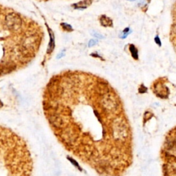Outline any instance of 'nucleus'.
Returning <instances> with one entry per match:
<instances>
[{
    "label": "nucleus",
    "instance_id": "nucleus-14",
    "mask_svg": "<svg viewBox=\"0 0 176 176\" xmlns=\"http://www.w3.org/2000/svg\"><path fill=\"white\" fill-rule=\"evenodd\" d=\"M128 1H136V0H128Z\"/></svg>",
    "mask_w": 176,
    "mask_h": 176
},
{
    "label": "nucleus",
    "instance_id": "nucleus-9",
    "mask_svg": "<svg viewBox=\"0 0 176 176\" xmlns=\"http://www.w3.org/2000/svg\"><path fill=\"white\" fill-rule=\"evenodd\" d=\"M98 43V41L97 40V39H91V40L89 42V43H88V47L91 48V47L96 46Z\"/></svg>",
    "mask_w": 176,
    "mask_h": 176
},
{
    "label": "nucleus",
    "instance_id": "nucleus-13",
    "mask_svg": "<svg viewBox=\"0 0 176 176\" xmlns=\"http://www.w3.org/2000/svg\"><path fill=\"white\" fill-rule=\"evenodd\" d=\"M64 55H65L64 52H61V53H60L59 55L57 56V59H60V58H61L62 57H63V56H64Z\"/></svg>",
    "mask_w": 176,
    "mask_h": 176
},
{
    "label": "nucleus",
    "instance_id": "nucleus-1",
    "mask_svg": "<svg viewBox=\"0 0 176 176\" xmlns=\"http://www.w3.org/2000/svg\"><path fill=\"white\" fill-rule=\"evenodd\" d=\"M45 116L65 150L101 176L133 163V132L123 100L107 81L76 72L56 76L43 94Z\"/></svg>",
    "mask_w": 176,
    "mask_h": 176
},
{
    "label": "nucleus",
    "instance_id": "nucleus-3",
    "mask_svg": "<svg viewBox=\"0 0 176 176\" xmlns=\"http://www.w3.org/2000/svg\"><path fill=\"white\" fill-rule=\"evenodd\" d=\"M5 23L9 30L12 31H17L21 28L22 21L18 15L15 13H10L6 17Z\"/></svg>",
    "mask_w": 176,
    "mask_h": 176
},
{
    "label": "nucleus",
    "instance_id": "nucleus-10",
    "mask_svg": "<svg viewBox=\"0 0 176 176\" xmlns=\"http://www.w3.org/2000/svg\"><path fill=\"white\" fill-rule=\"evenodd\" d=\"M61 26H63V28L66 30L67 31H72V27L69 24H67L66 23H63L61 24Z\"/></svg>",
    "mask_w": 176,
    "mask_h": 176
},
{
    "label": "nucleus",
    "instance_id": "nucleus-8",
    "mask_svg": "<svg viewBox=\"0 0 176 176\" xmlns=\"http://www.w3.org/2000/svg\"><path fill=\"white\" fill-rule=\"evenodd\" d=\"M91 35H92V36H94V37H96V39H103L104 38V37L101 34H100L96 31H92V32H91Z\"/></svg>",
    "mask_w": 176,
    "mask_h": 176
},
{
    "label": "nucleus",
    "instance_id": "nucleus-11",
    "mask_svg": "<svg viewBox=\"0 0 176 176\" xmlns=\"http://www.w3.org/2000/svg\"><path fill=\"white\" fill-rule=\"evenodd\" d=\"M130 33H131V30H130V28H127L125 29L124 31H123V36H121V38H123V39L126 38V37L128 36V35H130Z\"/></svg>",
    "mask_w": 176,
    "mask_h": 176
},
{
    "label": "nucleus",
    "instance_id": "nucleus-2",
    "mask_svg": "<svg viewBox=\"0 0 176 176\" xmlns=\"http://www.w3.org/2000/svg\"><path fill=\"white\" fill-rule=\"evenodd\" d=\"M163 176H176V127L167 133L161 148Z\"/></svg>",
    "mask_w": 176,
    "mask_h": 176
},
{
    "label": "nucleus",
    "instance_id": "nucleus-12",
    "mask_svg": "<svg viewBox=\"0 0 176 176\" xmlns=\"http://www.w3.org/2000/svg\"><path fill=\"white\" fill-rule=\"evenodd\" d=\"M154 40H155V42L156 43V44H158V46H161V41H160V38H159L158 36L155 37Z\"/></svg>",
    "mask_w": 176,
    "mask_h": 176
},
{
    "label": "nucleus",
    "instance_id": "nucleus-5",
    "mask_svg": "<svg viewBox=\"0 0 176 176\" xmlns=\"http://www.w3.org/2000/svg\"><path fill=\"white\" fill-rule=\"evenodd\" d=\"M92 3V0H83L80 2L73 4V7L76 9H85L87 8L91 3Z\"/></svg>",
    "mask_w": 176,
    "mask_h": 176
},
{
    "label": "nucleus",
    "instance_id": "nucleus-6",
    "mask_svg": "<svg viewBox=\"0 0 176 176\" xmlns=\"http://www.w3.org/2000/svg\"><path fill=\"white\" fill-rule=\"evenodd\" d=\"M100 24L104 27H112L113 26L112 20L108 17L105 15H102L100 18Z\"/></svg>",
    "mask_w": 176,
    "mask_h": 176
},
{
    "label": "nucleus",
    "instance_id": "nucleus-4",
    "mask_svg": "<svg viewBox=\"0 0 176 176\" xmlns=\"http://www.w3.org/2000/svg\"><path fill=\"white\" fill-rule=\"evenodd\" d=\"M48 32H49V35H50V42H49V45H48V50H47V52L48 54L51 53V52L53 51L54 48H55V35H54L53 32L50 28H48Z\"/></svg>",
    "mask_w": 176,
    "mask_h": 176
},
{
    "label": "nucleus",
    "instance_id": "nucleus-7",
    "mask_svg": "<svg viewBox=\"0 0 176 176\" xmlns=\"http://www.w3.org/2000/svg\"><path fill=\"white\" fill-rule=\"evenodd\" d=\"M130 50L132 53V56L134 59H138V52L137 48H136V46L134 45L131 44L130 46Z\"/></svg>",
    "mask_w": 176,
    "mask_h": 176
}]
</instances>
